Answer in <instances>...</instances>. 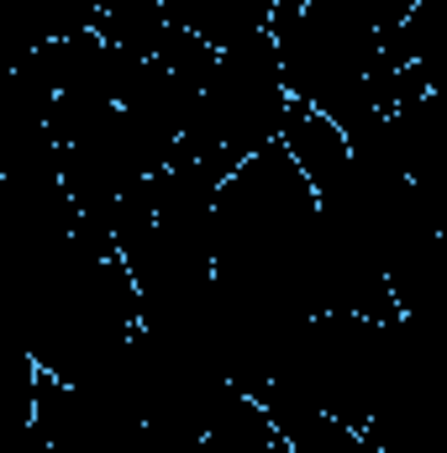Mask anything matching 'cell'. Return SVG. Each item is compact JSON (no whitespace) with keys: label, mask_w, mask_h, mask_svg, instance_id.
<instances>
[{"label":"cell","mask_w":447,"mask_h":453,"mask_svg":"<svg viewBox=\"0 0 447 453\" xmlns=\"http://www.w3.org/2000/svg\"><path fill=\"white\" fill-rule=\"evenodd\" d=\"M90 27H95V0H0V74H11L42 42Z\"/></svg>","instance_id":"1"}]
</instances>
